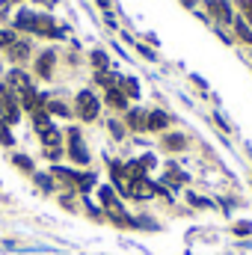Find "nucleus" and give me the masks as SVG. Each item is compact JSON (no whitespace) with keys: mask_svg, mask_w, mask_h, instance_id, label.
Instances as JSON below:
<instances>
[{"mask_svg":"<svg viewBox=\"0 0 252 255\" xmlns=\"http://www.w3.org/2000/svg\"><path fill=\"white\" fill-rule=\"evenodd\" d=\"M252 232V223H238L235 226V235H250Z\"/></svg>","mask_w":252,"mask_h":255,"instance_id":"a878e982","label":"nucleus"},{"mask_svg":"<svg viewBox=\"0 0 252 255\" xmlns=\"http://www.w3.org/2000/svg\"><path fill=\"white\" fill-rule=\"evenodd\" d=\"M166 125H169V116H166L163 110L145 113V130H166Z\"/></svg>","mask_w":252,"mask_h":255,"instance_id":"39448f33","label":"nucleus"},{"mask_svg":"<svg viewBox=\"0 0 252 255\" xmlns=\"http://www.w3.org/2000/svg\"><path fill=\"white\" fill-rule=\"evenodd\" d=\"M12 163H15L18 169H24V172H33V160H30L27 154H15V157H12Z\"/></svg>","mask_w":252,"mask_h":255,"instance_id":"6ab92c4d","label":"nucleus"},{"mask_svg":"<svg viewBox=\"0 0 252 255\" xmlns=\"http://www.w3.org/2000/svg\"><path fill=\"white\" fill-rule=\"evenodd\" d=\"M181 3H184V6H190V9H193V6H196V0H181Z\"/></svg>","mask_w":252,"mask_h":255,"instance_id":"c85d7f7f","label":"nucleus"},{"mask_svg":"<svg viewBox=\"0 0 252 255\" xmlns=\"http://www.w3.org/2000/svg\"><path fill=\"white\" fill-rule=\"evenodd\" d=\"M127 128L142 130V128H145V113H142V110H130V113H127Z\"/></svg>","mask_w":252,"mask_h":255,"instance_id":"dca6fc26","label":"nucleus"},{"mask_svg":"<svg viewBox=\"0 0 252 255\" xmlns=\"http://www.w3.org/2000/svg\"><path fill=\"white\" fill-rule=\"evenodd\" d=\"M160 145H163L166 151H184V148H187V136H184V133H166V136L160 139Z\"/></svg>","mask_w":252,"mask_h":255,"instance_id":"423d86ee","label":"nucleus"},{"mask_svg":"<svg viewBox=\"0 0 252 255\" xmlns=\"http://www.w3.org/2000/svg\"><path fill=\"white\" fill-rule=\"evenodd\" d=\"M119 89L125 92L127 98H136V95H139V86H136L133 77H119Z\"/></svg>","mask_w":252,"mask_h":255,"instance_id":"ddd939ff","label":"nucleus"},{"mask_svg":"<svg viewBox=\"0 0 252 255\" xmlns=\"http://www.w3.org/2000/svg\"><path fill=\"white\" fill-rule=\"evenodd\" d=\"M36 74H39V77H51V74H54V51L39 54V60H36Z\"/></svg>","mask_w":252,"mask_h":255,"instance_id":"0eeeda50","label":"nucleus"},{"mask_svg":"<svg viewBox=\"0 0 252 255\" xmlns=\"http://www.w3.org/2000/svg\"><path fill=\"white\" fill-rule=\"evenodd\" d=\"M9 57H12L15 63L27 60V57H30V42H21V39H18V42H15V45L9 48Z\"/></svg>","mask_w":252,"mask_h":255,"instance_id":"9d476101","label":"nucleus"},{"mask_svg":"<svg viewBox=\"0 0 252 255\" xmlns=\"http://www.w3.org/2000/svg\"><path fill=\"white\" fill-rule=\"evenodd\" d=\"M42 133V142H45V148H57L60 145V130L51 125V128H45V130H39Z\"/></svg>","mask_w":252,"mask_h":255,"instance_id":"f8f14e48","label":"nucleus"},{"mask_svg":"<svg viewBox=\"0 0 252 255\" xmlns=\"http://www.w3.org/2000/svg\"><path fill=\"white\" fill-rule=\"evenodd\" d=\"M0 139H3V145H12V133H9L3 125H0Z\"/></svg>","mask_w":252,"mask_h":255,"instance_id":"bb28decb","label":"nucleus"},{"mask_svg":"<svg viewBox=\"0 0 252 255\" xmlns=\"http://www.w3.org/2000/svg\"><path fill=\"white\" fill-rule=\"evenodd\" d=\"M208 9H211V15H214L220 24H235V15H232L229 0H208Z\"/></svg>","mask_w":252,"mask_h":255,"instance_id":"7ed1b4c3","label":"nucleus"},{"mask_svg":"<svg viewBox=\"0 0 252 255\" xmlns=\"http://www.w3.org/2000/svg\"><path fill=\"white\" fill-rule=\"evenodd\" d=\"M74 110H77V116H80L83 122H95V119H98V110H101V101L95 98V92L83 89V92H77Z\"/></svg>","mask_w":252,"mask_h":255,"instance_id":"f257e3e1","label":"nucleus"},{"mask_svg":"<svg viewBox=\"0 0 252 255\" xmlns=\"http://www.w3.org/2000/svg\"><path fill=\"white\" fill-rule=\"evenodd\" d=\"M110 133H113L116 139H122V136H125V125H119V122H110Z\"/></svg>","mask_w":252,"mask_h":255,"instance_id":"b1692460","label":"nucleus"},{"mask_svg":"<svg viewBox=\"0 0 252 255\" xmlns=\"http://www.w3.org/2000/svg\"><path fill=\"white\" fill-rule=\"evenodd\" d=\"M68 154H71V160H74V163H89V151L83 148V142H80V133H77V130H71V145H68Z\"/></svg>","mask_w":252,"mask_h":255,"instance_id":"20e7f679","label":"nucleus"},{"mask_svg":"<svg viewBox=\"0 0 252 255\" xmlns=\"http://www.w3.org/2000/svg\"><path fill=\"white\" fill-rule=\"evenodd\" d=\"M6 86H15V89H27L30 86V77L21 71V68H15V71H9V83Z\"/></svg>","mask_w":252,"mask_h":255,"instance_id":"9b49d317","label":"nucleus"},{"mask_svg":"<svg viewBox=\"0 0 252 255\" xmlns=\"http://www.w3.org/2000/svg\"><path fill=\"white\" fill-rule=\"evenodd\" d=\"M92 65H95V68H98V71H107V54H104V51H92Z\"/></svg>","mask_w":252,"mask_h":255,"instance_id":"aec40b11","label":"nucleus"},{"mask_svg":"<svg viewBox=\"0 0 252 255\" xmlns=\"http://www.w3.org/2000/svg\"><path fill=\"white\" fill-rule=\"evenodd\" d=\"M101 202H104L110 211H122V208H119V199H116V193H113V187H101Z\"/></svg>","mask_w":252,"mask_h":255,"instance_id":"2eb2a0df","label":"nucleus"},{"mask_svg":"<svg viewBox=\"0 0 252 255\" xmlns=\"http://www.w3.org/2000/svg\"><path fill=\"white\" fill-rule=\"evenodd\" d=\"M15 42H18V36L12 30H0V48H12Z\"/></svg>","mask_w":252,"mask_h":255,"instance_id":"412c9836","label":"nucleus"},{"mask_svg":"<svg viewBox=\"0 0 252 255\" xmlns=\"http://www.w3.org/2000/svg\"><path fill=\"white\" fill-rule=\"evenodd\" d=\"M15 27L18 30H27V33H33L36 30V12H18V18H15Z\"/></svg>","mask_w":252,"mask_h":255,"instance_id":"1a4fd4ad","label":"nucleus"},{"mask_svg":"<svg viewBox=\"0 0 252 255\" xmlns=\"http://www.w3.org/2000/svg\"><path fill=\"white\" fill-rule=\"evenodd\" d=\"M235 30H238V36H241L244 42H250L252 45V30H250V24H247L244 18H235Z\"/></svg>","mask_w":252,"mask_h":255,"instance_id":"f3484780","label":"nucleus"},{"mask_svg":"<svg viewBox=\"0 0 252 255\" xmlns=\"http://www.w3.org/2000/svg\"><path fill=\"white\" fill-rule=\"evenodd\" d=\"M74 184H77V190L80 193H89L92 190V184H95V175H89V172H77Z\"/></svg>","mask_w":252,"mask_h":255,"instance_id":"4468645a","label":"nucleus"},{"mask_svg":"<svg viewBox=\"0 0 252 255\" xmlns=\"http://www.w3.org/2000/svg\"><path fill=\"white\" fill-rule=\"evenodd\" d=\"M139 54H142L145 60H157V57H154V51H148V48H142V45H139Z\"/></svg>","mask_w":252,"mask_h":255,"instance_id":"cd10ccee","label":"nucleus"},{"mask_svg":"<svg viewBox=\"0 0 252 255\" xmlns=\"http://www.w3.org/2000/svg\"><path fill=\"white\" fill-rule=\"evenodd\" d=\"M45 107H48V113H57V116H71V110L65 107L63 101H48Z\"/></svg>","mask_w":252,"mask_h":255,"instance_id":"a211bd4d","label":"nucleus"},{"mask_svg":"<svg viewBox=\"0 0 252 255\" xmlns=\"http://www.w3.org/2000/svg\"><path fill=\"white\" fill-rule=\"evenodd\" d=\"M21 104H18V98L12 95V86H0V110H3V119L9 122V125H15L18 119H21V110H18Z\"/></svg>","mask_w":252,"mask_h":255,"instance_id":"f03ea898","label":"nucleus"},{"mask_svg":"<svg viewBox=\"0 0 252 255\" xmlns=\"http://www.w3.org/2000/svg\"><path fill=\"white\" fill-rule=\"evenodd\" d=\"M45 157H51V160H60L63 157V148L57 145V148H45Z\"/></svg>","mask_w":252,"mask_h":255,"instance_id":"393cba45","label":"nucleus"},{"mask_svg":"<svg viewBox=\"0 0 252 255\" xmlns=\"http://www.w3.org/2000/svg\"><path fill=\"white\" fill-rule=\"evenodd\" d=\"M238 6H241V9H244V15H247L244 21L252 24V0H238Z\"/></svg>","mask_w":252,"mask_h":255,"instance_id":"5701e85b","label":"nucleus"},{"mask_svg":"<svg viewBox=\"0 0 252 255\" xmlns=\"http://www.w3.org/2000/svg\"><path fill=\"white\" fill-rule=\"evenodd\" d=\"M36 184H39V187H42V190H54V178H48V175H36Z\"/></svg>","mask_w":252,"mask_h":255,"instance_id":"4be33fe9","label":"nucleus"},{"mask_svg":"<svg viewBox=\"0 0 252 255\" xmlns=\"http://www.w3.org/2000/svg\"><path fill=\"white\" fill-rule=\"evenodd\" d=\"M107 104H110V107L125 110V107H127V95L119 89V86H110V89H107Z\"/></svg>","mask_w":252,"mask_h":255,"instance_id":"6e6552de","label":"nucleus"}]
</instances>
